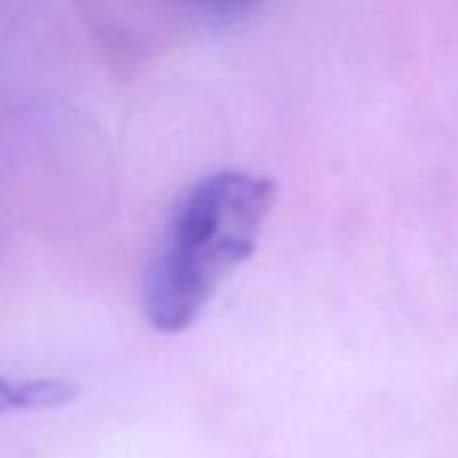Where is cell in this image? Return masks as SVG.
<instances>
[{"label": "cell", "mask_w": 458, "mask_h": 458, "mask_svg": "<svg viewBox=\"0 0 458 458\" xmlns=\"http://www.w3.org/2000/svg\"><path fill=\"white\" fill-rule=\"evenodd\" d=\"M276 202L270 178L218 170L173 205L143 278L146 321L162 335L189 329L218 286L257 249Z\"/></svg>", "instance_id": "6da1fadb"}, {"label": "cell", "mask_w": 458, "mask_h": 458, "mask_svg": "<svg viewBox=\"0 0 458 458\" xmlns=\"http://www.w3.org/2000/svg\"><path fill=\"white\" fill-rule=\"evenodd\" d=\"M79 396V386L65 380H30L9 383L0 377V412L9 410H44L63 407Z\"/></svg>", "instance_id": "7a4b0ae2"}, {"label": "cell", "mask_w": 458, "mask_h": 458, "mask_svg": "<svg viewBox=\"0 0 458 458\" xmlns=\"http://www.w3.org/2000/svg\"><path fill=\"white\" fill-rule=\"evenodd\" d=\"M197 9L202 12H210V14H221V17H233V14H241L251 6H257L259 0H189Z\"/></svg>", "instance_id": "3957f363"}]
</instances>
